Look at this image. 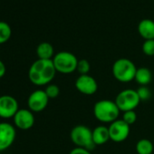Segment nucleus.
Here are the masks:
<instances>
[{
  "label": "nucleus",
  "mask_w": 154,
  "mask_h": 154,
  "mask_svg": "<svg viewBox=\"0 0 154 154\" xmlns=\"http://www.w3.org/2000/svg\"><path fill=\"white\" fill-rule=\"evenodd\" d=\"M140 101H148L151 97V93L147 86H140L136 90Z\"/></svg>",
  "instance_id": "obj_22"
},
{
  "label": "nucleus",
  "mask_w": 154,
  "mask_h": 154,
  "mask_svg": "<svg viewBox=\"0 0 154 154\" xmlns=\"http://www.w3.org/2000/svg\"><path fill=\"white\" fill-rule=\"evenodd\" d=\"M13 119L15 126L23 131L31 129L35 124L34 112L29 109H19Z\"/></svg>",
  "instance_id": "obj_12"
},
{
  "label": "nucleus",
  "mask_w": 154,
  "mask_h": 154,
  "mask_svg": "<svg viewBox=\"0 0 154 154\" xmlns=\"http://www.w3.org/2000/svg\"><path fill=\"white\" fill-rule=\"evenodd\" d=\"M114 102L120 111L124 112L127 111H134L140 104V100L136 90L125 89L117 94Z\"/></svg>",
  "instance_id": "obj_6"
},
{
  "label": "nucleus",
  "mask_w": 154,
  "mask_h": 154,
  "mask_svg": "<svg viewBox=\"0 0 154 154\" xmlns=\"http://www.w3.org/2000/svg\"><path fill=\"white\" fill-rule=\"evenodd\" d=\"M128 125H132L136 120H137V114L135 112V111H127L124 112L122 114V118Z\"/></svg>",
  "instance_id": "obj_23"
},
{
  "label": "nucleus",
  "mask_w": 154,
  "mask_h": 154,
  "mask_svg": "<svg viewBox=\"0 0 154 154\" xmlns=\"http://www.w3.org/2000/svg\"><path fill=\"white\" fill-rule=\"evenodd\" d=\"M45 92L49 99H54V98L58 97V95L60 94V89L56 85L50 84V85H46Z\"/></svg>",
  "instance_id": "obj_21"
},
{
  "label": "nucleus",
  "mask_w": 154,
  "mask_h": 154,
  "mask_svg": "<svg viewBox=\"0 0 154 154\" xmlns=\"http://www.w3.org/2000/svg\"><path fill=\"white\" fill-rule=\"evenodd\" d=\"M49 98L45 90H35L29 95L27 99L28 109L33 112H43L48 105Z\"/></svg>",
  "instance_id": "obj_9"
},
{
  "label": "nucleus",
  "mask_w": 154,
  "mask_h": 154,
  "mask_svg": "<svg viewBox=\"0 0 154 154\" xmlns=\"http://www.w3.org/2000/svg\"><path fill=\"white\" fill-rule=\"evenodd\" d=\"M120 112L115 102L111 100L98 101L94 106V117L103 123H112L118 120Z\"/></svg>",
  "instance_id": "obj_2"
},
{
  "label": "nucleus",
  "mask_w": 154,
  "mask_h": 154,
  "mask_svg": "<svg viewBox=\"0 0 154 154\" xmlns=\"http://www.w3.org/2000/svg\"><path fill=\"white\" fill-rule=\"evenodd\" d=\"M6 72H7L6 65H5V63H3V61L0 60V78H2V77L5 76Z\"/></svg>",
  "instance_id": "obj_25"
},
{
  "label": "nucleus",
  "mask_w": 154,
  "mask_h": 154,
  "mask_svg": "<svg viewBox=\"0 0 154 154\" xmlns=\"http://www.w3.org/2000/svg\"><path fill=\"white\" fill-rule=\"evenodd\" d=\"M152 154H154V153H152Z\"/></svg>",
  "instance_id": "obj_26"
},
{
  "label": "nucleus",
  "mask_w": 154,
  "mask_h": 154,
  "mask_svg": "<svg viewBox=\"0 0 154 154\" xmlns=\"http://www.w3.org/2000/svg\"><path fill=\"white\" fill-rule=\"evenodd\" d=\"M137 68L132 61L128 58L117 59L112 64V75L120 83H130L134 80Z\"/></svg>",
  "instance_id": "obj_3"
},
{
  "label": "nucleus",
  "mask_w": 154,
  "mask_h": 154,
  "mask_svg": "<svg viewBox=\"0 0 154 154\" xmlns=\"http://www.w3.org/2000/svg\"><path fill=\"white\" fill-rule=\"evenodd\" d=\"M18 110L19 105L16 98L8 94L0 96V118H14Z\"/></svg>",
  "instance_id": "obj_8"
},
{
  "label": "nucleus",
  "mask_w": 154,
  "mask_h": 154,
  "mask_svg": "<svg viewBox=\"0 0 154 154\" xmlns=\"http://www.w3.org/2000/svg\"><path fill=\"white\" fill-rule=\"evenodd\" d=\"M90 69H91L90 63H89L86 59L78 60V63H77L76 71L80 73V75L88 74L89 72H90Z\"/></svg>",
  "instance_id": "obj_19"
},
{
  "label": "nucleus",
  "mask_w": 154,
  "mask_h": 154,
  "mask_svg": "<svg viewBox=\"0 0 154 154\" xmlns=\"http://www.w3.org/2000/svg\"><path fill=\"white\" fill-rule=\"evenodd\" d=\"M136 152L138 154H152L153 153V143L148 139H141L138 140L135 146Z\"/></svg>",
  "instance_id": "obj_17"
},
{
  "label": "nucleus",
  "mask_w": 154,
  "mask_h": 154,
  "mask_svg": "<svg viewBox=\"0 0 154 154\" xmlns=\"http://www.w3.org/2000/svg\"><path fill=\"white\" fill-rule=\"evenodd\" d=\"M69 154H92L90 150L84 149V148H79V147H75L73 148Z\"/></svg>",
  "instance_id": "obj_24"
},
{
  "label": "nucleus",
  "mask_w": 154,
  "mask_h": 154,
  "mask_svg": "<svg viewBox=\"0 0 154 154\" xmlns=\"http://www.w3.org/2000/svg\"><path fill=\"white\" fill-rule=\"evenodd\" d=\"M110 140L114 142H122L130 135V125H128L122 119H118L112 123L109 127Z\"/></svg>",
  "instance_id": "obj_7"
},
{
  "label": "nucleus",
  "mask_w": 154,
  "mask_h": 154,
  "mask_svg": "<svg viewBox=\"0 0 154 154\" xmlns=\"http://www.w3.org/2000/svg\"><path fill=\"white\" fill-rule=\"evenodd\" d=\"M75 88L79 93L85 95H93L98 90L96 80L89 74L79 75L75 81Z\"/></svg>",
  "instance_id": "obj_11"
},
{
  "label": "nucleus",
  "mask_w": 154,
  "mask_h": 154,
  "mask_svg": "<svg viewBox=\"0 0 154 154\" xmlns=\"http://www.w3.org/2000/svg\"><path fill=\"white\" fill-rule=\"evenodd\" d=\"M36 54L38 56V59L52 60L54 56V47L50 43L43 42L38 45L36 48Z\"/></svg>",
  "instance_id": "obj_16"
},
{
  "label": "nucleus",
  "mask_w": 154,
  "mask_h": 154,
  "mask_svg": "<svg viewBox=\"0 0 154 154\" xmlns=\"http://www.w3.org/2000/svg\"><path fill=\"white\" fill-rule=\"evenodd\" d=\"M56 72L63 74H69L76 71L78 59L71 52L61 51L54 54L52 59Z\"/></svg>",
  "instance_id": "obj_5"
},
{
  "label": "nucleus",
  "mask_w": 154,
  "mask_h": 154,
  "mask_svg": "<svg viewBox=\"0 0 154 154\" xmlns=\"http://www.w3.org/2000/svg\"><path fill=\"white\" fill-rule=\"evenodd\" d=\"M12 35V29L10 26L4 22L0 21V45L7 43Z\"/></svg>",
  "instance_id": "obj_18"
},
{
  "label": "nucleus",
  "mask_w": 154,
  "mask_h": 154,
  "mask_svg": "<svg viewBox=\"0 0 154 154\" xmlns=\"http://www.w3.org/2000/svg\"><path fill=\"white\" fill-rule=\"evenodd\" d=\"M56 73L53 60L37 59L35 61L28 71L30 82L36 86L48 85L54 80Z\"/></svg>",
  "instance_id": "obj_1"
},
{
  "label": "nucleus",
  "mask_w": 154,
  "mask_h": 154,
  "mask_svg": "<svg viewBox=\"0 0 154 154\" xmlns=\"http://www.w3.org/2000/svg\"><path fill=\"white\" fill-rule=\"evenodd\" d=\"M15 126L9 122H0V151L8 149L16 140Z\"/></svg>",
  "instance_id": "obj_10"
},
{
  "label": "nucleus",
  "mask_w": 154,
  "mask_h": 154,
  "mask_svg": "<svg viewBox=\"0 0 154 154\" xmlns=\"http://www.w3.org/2000/svg\"><path fill=\"white\" fill-rule=\"evenodd\" d=\"M141 49L144 54L148 56H153L154 55V39L145 40L142 44Z\"/></svg>",
  "instance_id": "obj_20"
},
{
  "label": "nucleus",
  "mask_w": 154,
  "mask_h": 154,
  "mask_svg": "<svg viewBox=\"0 0 154 154\" xmlns=\"http://www.w3.org/2000/svg\"><path fill=\"white\" fill-rule=\"evenodd\" d=\"M93 140L96 146L105 144L110 140V133H109L108 127L104 125H100L94 128L93 130Z\"/></svg>",
  "instance_id": "obj_14"
},
{
  "label": "nucleus",
  "mask_w": 154,
  "mask_h": 154,
  "mask_svg": "<svg viewBox=\"0 0 154 154\" xmlns=\"http://www.w3.org/2000/svg\"><path fill=\"white\" fill-rule=\"evenodd\" d=\"M138 32L144 40L154 39V21L149 18L140 20L138 25Z\"/></svg>",
  "instance_id": "obj_13"
},
{
  "label": "nucleus",
  "mask_w": 154,
  "mask_h": 154,
  "mask_svg": "<svg viewBox=\"0 0 154 154\" xmlns=\"http://www.w3.org/2000/svg\"><path fill=\"white\" fill-rule=\"evenodd\" d=\"M70 139L76 147L84 148L90 151L96 147L93 140V131L83 124L76 125L72 129Z\"/></svg>",
  "instance_id": "obj_4"
},
{
  "label": "nucleus",
  "mask_w": 154,
  "mask_h": 154,
  "mask_svg": "<svg viewBox=\"0 0 154 154\" xmlns=\"http://www.w3.org/2000/svg\"><path fill=\"white\" fill-rule=\"evenodd\" d=\"M134 80L140 86H147L152 80V72L147 67L137 68Z\"/></svg>",
  "instance_id": "obj_15"
}]
</instances>
